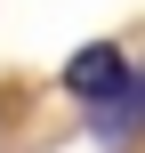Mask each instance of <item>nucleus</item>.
<instances>
[{
  "label": "nucleus",
  "mask_w": 145,
  "mask_h": 153,
  "mask_svg": "<svg viewBox=\"0 0 145 153\" xmlns=\"http://www.w3.org/2000/svg\"><path fill=\"white\" fill-rule=\"evenodd\" d=\"M121 89H129V56H121L113 40H89V48H73V56H65V97L105 105V97H121Z\"/></svg>",
  "instance_id": "1"
},
{
  "label": "nucleus",
  "mask_w": 145,
  "mask_h": 153,
  "mask_svg": "<svg viewBox=\"0 0 145 153\" xmlns=\"http://www.w3.org/2000/svg\"><path fill=\"white\" fill-rule=\"evenodd\" d=\"M129 89H137V105H145V73H129Z\"/></svg>",
  "instance_id": "2"
}]
</instances>
